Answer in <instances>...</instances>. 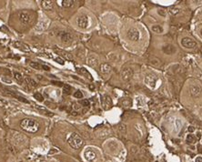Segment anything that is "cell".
I'll return each mask as SVG.
<instances>
[{
	"label": "cell",
	"instance_id": "obj_39",
	"mask_svg": "<svg viewBox=\"0 0 202 162\" xmlns=\"http://www.w3.org/2000/svg\"><path fill=\"white\" fill-rule=\"evenodd\" d=\"M195 129L193 128V127H188V131L189 132H194Z\"/></svg>",
	"mask_w": 202,
	"mask_h": 162
},
{
	"label": "cell",
	"instance_id": "obj_27",
	"mask_svg": "<svg viewBox=\"0 0 202 162\" xmlns=\"http://www.w3.org/2000/svg\"><path fill=\"white\" fill-rule=\"evenodd\" d=\"M122 103H123V105L125 107H129V106H131V104H132V102H131V100L129 99V98H126V99L123 100Z\"/></svg>",
	"mask_w": 202,
	"mask_h": 162
},
{
	"label": "cell",
	"instance_id": "obj_36",
	"mask_svg": "<svg viewBox=\"0 0 202 162\" xmlns=\"http://www.w3.org/2000/svg\"><path fill=\"white\" fill-rule=\"evenodd\" d=\"M158 14H159L160 16H164L166 13H165V11H164V12H163V10H161V9H159V10H158Z\"/></svg>",
	"mask_w": 202,
	"mask_h": 162
},
{
	"label": "cell",
	"instance_id": "obj_37",
	"mask_svg": "<svg viewBox=\"0 0 202 162\" xmlns=\"http://www.w3.org/2000/svg\"><path fill=\"white\" fill-rule=\"evenodd\" d=\"M195 162H202V157H197Z\"/></svg>",
	"mask_w": 202,
	"mask_h": 162
},
{
	"label": "cell",
	"instance_id": "obj_28",
	"mask_svg": "<svg viewBox=\"0 0 202 162\" xmlns=\"http://www.w3.org/2000/svg\"><path fill=\"white\" fill-rule=\"evenodd\" d=\"M83 107H86V108H88L89 107V101L88 100H86V99H83L79 102Z\"/></svg>",
	"mask_w": 202,
	"mask_h": 162
},
{
	"label": "cell",
	"instance_id": "obj_19",
	"mask_svg": "<svg viewBox=\"0 0 202 162\" xmlns=\"http://www.w3.org/2000/svg\"><path fill=\"white\" fill-rule=\"evenodd\" d=\"M47 27H48L47 23H46V22H40V23H38L37 26L36 27V30H37V31H43Z\"/></svg>",
	"mask_w": 202,
	"mask_h": 162
},
{
	"label": "cell",
	"instance_id": "obj_12",
	"mask_svg": "<svg viewBox=\"0 0 202 162\" xmlns=\"http://www.w3.org/2000/svg\"><path fill=\"white\" fill-rule=\"evenodd\" d=\"M55 52L56 54H58V55H60L61 56H63V57H65L66 59H68V60H71L73 57H72V56L69 54V53H67V52H66V51H64V50H61V49H55Z\"/></svg>",
	"mask_w": 202,
	"mask_h": 162
},
{
	"label": "cell",
	"instance_id": "obj_31",
	"mask_svg": "<svg viewBox=\"0 0 202 162\" xmlns=\"http://www.w3.org/2000/svg\"><path fill=\"white\" fill-rule=\"evenodd\" d=\"M55 61H56V62H57V63H58V64H60V65H64V64H65L64 60H63L60 56L56 57V59H55Z\"/></svg>",
	"mask_w": 202,
	"mask_h": 162
},
{
	"label": "cell",
	"instance_id": "obj_25",
	"mask_svg": "<svg viewBox=\"0 0 202 162\" xmlns=\"http://www.w3.org/2000/svg\"><path fill=\"white\" fill-rule=\"evenodd\" d=\"M34 97L36 98L37 100L40 101V102H42V101L44 100L43 96H42L41 94H40V93H38V92H37V93H35V94H34Z\"/></svg>",
	"mask_w": 202,
	"mask_h": 162
},
{
	"label": "cell",
	"instance_id": "obj_14",
	"mask_svg": "<svg viewBox=\"0 0 202 162\" xmlns=\"http://www.w3.org/2000/svg\"><path fill=\"white\" fill-rule=\"evenodd\" d=\"M53 1H48V0H45V1H42V7L44 9L46 10H51L53 8Z\"/></svg>",
	"mask_w": 202,
	"mask_h": 162
},
{
	"label": "cell",
	"instance_id": "obj_23",
	"mask_svg": "<svg viewBox=\"0 0 202 162\" xmlns=\"http://www.w3.org/2000/svg\"><path fill=\"white\" fill-rule=\"evenodd\" d=\"M25 82L27 83V84H28V85H31L32 86H37V82L35 80H33L32 78H25Z\"/></svg>",
	"mask_w": 202,
	"mask_h": 162
},
{
	"label": "cell",
	"instance_id": "obj_17",
	"mask_svg": "<svg viewBox=\"0 0 202 162\" xmlns=\"http://www.w3.org/2000/svg\"><path fill=\"white\" fill-rule=\"evenodd\" d=\"M14 45L16 46L17 48H19V49H22V50H24V51H29V48H28L27 45L23 44L21 42H15Z\"/></svg>",
	"mask_w": 202,
	"mask_h": 162
},
{
	"label": "cell",
	"instance_id": "obj_15",
	"mask_svg": "<svg viewBox=\"0 0 202 162\" xmlns=\"http://www.w3.org/2000/svg\"><path fill=\"white\" fill-rule=\"evenodd\" d=\"M59 3H61L60 5H62L63 7H71L73 4H74V1H72V0H62V1H59Z\"/></svg>",
	"mask_w": 202,
	"mask_h": 162
},
{
	"label": "cell",
	"instance_id": "obj_41",
	"mask_svg": "<svg viewBox=\"0 0 202 162\" xmlns=\"http://www.w3.org/2000/svg\"><path fill=\"white\" fill-rule=\"evenodd\" d=\"M89 88H90V89H94L95 88H94V86H91V85H90V86H89Z\"/></svg>",
	"mask_w": 202,
	"mask_h": 162
},
{
	"label": "cell",
	"instance_id": "obj_5",
	"mask_svg": "<svg viewBox=\"0 0 202 162\" xmlns=\"http://www.w3.org/2000/svg\"><path fill=\"white\" fill-rule=\"evenodd\" d=\"M127 37H128L130 41H137L140 38V33L137 28L131 27L127 32Z\"/></svg>",
	"mask_w": 202,
	"mask_h": 162
},
{
	"label": "cell",
	"instance_id": "obj_32",
	"mask_svg": "<svg viewBox=\"0 0 202 162\" xmlns=\"http://www.w3.org/2000/svg\"><path fill=\"white\" fill-rule=\"evenodd\" d=\"M119 130H120V132H122V133H126V130H127V129H126V125H124V124H120V126H119Z\"/></svg>",
	"mask_w": 202,
	"mask_h": 162
},
{
	"label": "cell",
	"instance_id": "obj_3",
	"mask_svg": "<svg viewBox=\"0 0 202 162\" xmlns=\"http://www.w3.org/2000/svg\"><path fill=\"white\" fill-rule=\"evenodd\" d=\"M19 20L24 25H30L34 21V15L28 11H21L18 14Z\"/></svg>",
	"mask_w": 202,
	"mask_h": 162
},
{
	"label": "cell",
	"instance_id": "obj_26",
	"mask_svg": "<svg viewBox=\"0 0 202 162\" xmlns=\"http://www.w3.org/2000/svg\"><path fill=\"white\" fill-rule=\"evenodd\" d=\"M14 77L17 80V81H21L23 79V77H22V75L18 72H14Z\"/></svg>",
	"mask_w": 202,
	"mask_h": 162
},
{
	"label": "cell",
	"instance_id": "obj_40",
	"mask_svg": "<svg viewBox=\"0 0 202 162\" xmlns=\"http://www.w3.org/2000/svg\"><path fill=\"white\" fill-rule=\"evenodd\" d=\"M55 85H57V86H63V83H61V82H53Z\"/></svg>",
	"mask_w": 202,
	"mask_h": 162
},
{
	"label": "cell",
	"instance_id": "obj_9",
	"mask_svg": "<svg viewBox=\"0 0 202 162\" xmlns=\"http://www.w3.org/2000/svg\"><path fill=\"white\" fill-rule=\"evenodd\" d=\"M189 93L192 97H198L202 93V88L199 86H190V88H189Z\"/></svg>",
	"mask_w": 202,
	"mask_h": 162
},
{
	"label": "cell",
	"instance_id": "obj_1",
	"mask_svg": "<svg viewBox=\"0 0 202 162\" xmlns=\"http://www.w3.org/2000/svg\"><path fill=\"white\" fill-rule=\"evenodd\" d=\"M20 127L23 130L29 133H36L39 130L40 125L37 120L31 118H24L20 123Z\"/></svg>",
	"mask_w": 202,
	"mask_h": 162
},
{
	"label": "cell",
	"instance_id": "obj_16",
	"mask_svg": "<svg viewBox=\"0 0 202 162\" xmlns=\"http://www.w3.org/2000/svg\"><path fill=\"white\" fill-rule=\"evenodd\" d=\"M155 82H156V79L153 77L148 76L146 78V83H147V85L149 86H151V88H154V86H155Z\"/></svg>",
	"mask_w": 202,
	"mask_h": 162
},
{
	"label": "cell",
	"instance_id": "obj_10",
	"mask_svg": "<svg viewBox=\"0 0 202 162\" xmlns=\"http://www.w3.org/2000/svg\"><path fill=\"white\" fill-rule=\"evenodd\" d=\"M102 105L105 109H109L112 106V99L109 96H104L102 99Z\"/></svg>",
	"mask_w": 202,
	"mask_h": 162
},
{
	"label": "cell",
	"instance_id": "obj_20",
	"mask_svg": "<svg viewBox=\"0 0 202 162\" xmlns=\"http://www.w3.org/2000/svg\"><path fill=\"white\" fill-rule=\"evenodd\" d=\"M186 140H187V142L188 144H194V143H196V141H197V138H196V137L194 135L189 134V135L187 136Z\"/></svg>",
	"mask_w": 202,
	"mask_h": 162
},
{
	"label": "cell",
	"instance_id": "obj_35",
	"mask_svg": "<svg viewBox=\"0 0 202 162\" xmlns=\"http://www.w3.org/2000/svg\"><path fill=\"white\" fill-rule=\"evenodd\" d=\"M176 127H177L178 129H180V127H181V121H180V119H177V120H176Z\"/></svg>",
	"mask_w": 202,
	"mask_h": 162
},
{
	"label": "cell",
	"instance_id": "obj_2",
	"mask_svg": "<svg viewBox=\"0 0 202 162\" xmlns=\"http://www.w3.org/2000/svg\"><path fill=\"white\" fill-rule=\"evenodd\" d=\"M67 142L70 145L71 148H73L74 149H78L82 147L83 145V140L82 138L79 137V135L76 132L71 133L70 135L67 137Z\"/></svg>",
	"mask_w": 202,
	"mask_h": 162
},
{
	"label": "cell",
	"instance_id": "obj_8",
	"mask_svg": "<svg viewBox=\"0 0 202 162\" xmlns=\"http://www.w3.org/2000/svg\"><path fill=\"white\" fill-rule=\"evenodd\" d=\"M132 76H133V70L130 67H126L121 72V78L124 81H129Z\"/></svg>",
	"mask_w": 202,
	"mask_h": 162
},
{
	"label": "cell",
	"instance_id": "obj_29",
	"mask_svg": "<svg viewBox=\"0 0 202 162\" xmlns=\"http://www.w3.org/2000/svg\"><path fill=\"white\" fill-rule=\"evenodd\" d=\"M74 97L77 98H82L83 97V93L81 91H76L74 93Z\"/></svg>",
	"mask_w": 202,
	"mask_h": 162
},
{
	"label": "cell",
	"instance_id": "obj_11",
	"mask_svg": "<svg viewBox=\"0 0 202 162\" xmlns=\"http://www.w3.org/2000/svg\"><path fill=\"white\" fill-rule=\"evenodd\" d=\"M99 70L102 74H109L112 70V67L108 64H107V63H103V64L100 65Z\"/></svg>",
	"mask_w": 202,
	"mask_h": 162
},
{
	"label": "cell",
	"instance_id": "obj_7",
	"mask_svg": "<svg viewBox=\"0 0 202 162\" xmlns=\"http://www.w3.org/2000/svg\"><path fill=\"white\" fill-rule=\"evenodd\" d=\"M181 45L183 46L184 48H196V46H197V43H196L193 39L189 38V37H184L182 40H181Z\"/></svg>",
	"mask_w": 202,
	"mask_h": 162
},
{
	"label": "cell",
	"instance_id": "obj_24",
	"mask_svg": "<svg viewBox=\"0 0 202 162\" xmlns=\"http://www.w3.org/2000/svg\"><path fill=\"white\" fill-rule=\"evenodd\" d=\"M169 13L171 15H173V16H176V15H178V13H180V8L176 7H172L169 9Z\"/></svg>",
	"mask_w": 202,
	"mask_h": 162
},
{
	"label": "cell",
	"instance_id": "obj_18",
	"mask_svg": "<svg viewBox=\"0 0 202 162\" xmlns=\"http://www.w3.org/2000/svg\"><path fill=\"white\" fill-rule=\"evenodd\" d=\"M97 63H99V60H97V59H96V57H94V56H91L88 59V64L92 67H95L97 65Z\"/></svg>",
	"mask_w": 202,
	"mask_h": 162
},
{
	"label": "cell",
	"instance_id": "obj_22",
	"mask_svg": "<svg viewBox=\"0 0 202 162\" xmlns=\"http://www.w3.org/2000/svg\"><path fill=\"white\" fill-rule=\"evenodd\" d=\"M152 31L155 32V33H158V34H160V33H162L163 32V28L161 27L160 26L158 25H155L152 27Z\"/></svg>",
	"mask_w": 202,
	"mask_h": 162
},
{
	"label": "cell",
	"instance_id": "obj_38",
	"mask_svg": "<svg viewBox=\"0 0 202 162\" xmlns=\"http://www.w3.org/2000/svg\"><path fill=\"white\" fill-rule=\"evenodd\" d=\"M43 69L44 70H47V71H48L49 70V67H48V66H45V65H43Z\"/></svg>",
	"mask_w": 202,
	"mask_h": 162
},
{
	"label": "cell",
	"instance_id": "obj_33",
	"mask_svg": "<svg viewBox=\"0 0 202 162\" xmlns=\"http://www.w3.org/2000/svg\"><path fill=\"white\" fill-rule=\"evenodd\" d=\"M2 81L3 82H5V83H8V84H11L12 83V80H11L10 78H5V77H3L2 78Z\"/></svg>",
	"mask_w": 202,
	"mask_h": 162
},
{
	"label": "cell",
	"instance_id": "obj_34",
	"mask_svg": "<svg viewBox=\"0 0 202 162\" xmlns=\"http://www.w3.org/2000/svg\"><path fill=\"white\" fill-rule=\"evenodd\" d=\"M81 72H82L83 74H86V76H88V78H89V79H92V78H91V75H90V74H89V73L88 72V71H86V69H85V68H81Z\"/></svg>",
	"mask_w": 202,
	"mask_h": 162
},
{
	"label": "cell",
	"instance_id": "obj_6",
	"mask_svg": "<svg viewBox=\"0 0 202 162\" xmlns=\"http://www.w3.org/2000/svg\"><path fill=\"white\" fill-rule=\"evenodd\" d=\"M84 157L88 162H93L97 159V153L92 148H86L84 152Z\"/></svg>",
	"mask_w": 202,
	"mask_h": 162
},
{
	"label": "cell",
	"instance_id": "obj_21",
	"mask_svg": "<svg viewBox=\"0 0 202 162\" xmlns=\"http://www.w3.org/2000/svg\"><path fill=\"white\" fill-rule=\"evenodd\" d=\"M29 66L33 67L34 69H37V70H41V69H43V65H40L37 62H30Z\"/></svg>",
	"mask_w": 202,
	"mask_h": 162
},
{
	"label": "cell",
	"instance_id": "obj_30",
	"mask_svg": "<svg viewBox=\"0 0 202 162\" xmlns=\"http://www.w3.org/2000/svg\"><path fill=\"white\" fill-rule=\"evenodd\" d=\"M70 89H71V88L68 85H65L64 86V93L65 94H69V93H70Z\"/></svg>",
	"mask_w": 202,
	"mask_h": 162
},
{
	"label": "cell",
	"instance_id": "obj_4",
	"mask_svg": "<svg viewBox=\"0 0 202 162\" xmlns=\"http://www.w3.org/2000/svg\"><path fill=\"white\" fill-rule=\"evenodd\" d=\"M77 24L78 27L82 28V29H86V28L89 27V17L86 15L79 16L77 19Z\"/></svg>",
	"mask_w": 202,
	"mask_h": 162
},
{
	"label": "cell",
	"instance_id": "obj_13",
	"mask_svg": "<svg viewBox=\"0 0 202 162\" xmlns=\"http://www.w3.org/2000/svg\"><path fill=\"white\" fill-rule=\"evenodd\" d=\"M60 37H61V40L64 43H68L72 40V36L69 33H67V32H63Z\"/></svg>",
	"mask_w": 202,
	"mask_h": 162
}]
</instances>
